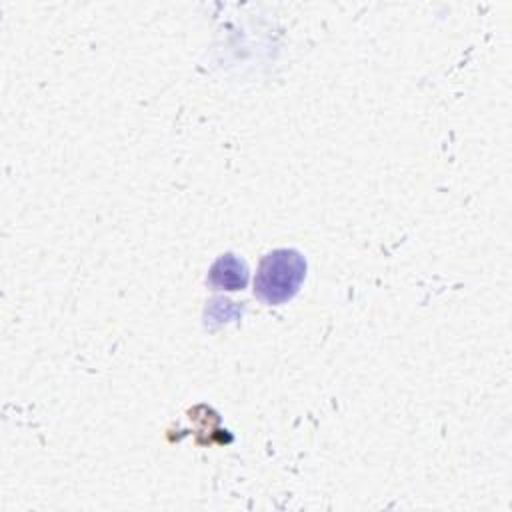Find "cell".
Here are the masks:
<instances>
[{"label": "cell", "instance_id": "obj_1", "mask_svg": "<svg viewBox=\"0 0 512 512\" xmlns=\"http://www.w3.org/2000/svg\"><path fill=\"white\" fill-rule=\"evenodd\" d=\"M306 276V258L294 248L268 252L254 276V294L266 304H284L296 296Z\"/></svg>", "mask_w": 512, "mask_h": 512}, {"label": "cell", "instance_id": "obj_2", "mask_svg": "<svg viewBox=\"0 0 512 512\" xmlns=\"http://www.w3.org/2000/svg\"><path fill=\"white\" fill-rule=\"evenodd\" d=\"M208 282L218 290H242L248 282V266L236 254H222L210 266Z\"/></svg>", "mask_w": 512, "mask_h": 512}]
</instances>
